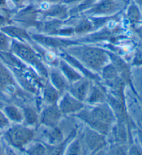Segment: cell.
Instances as JSON below:
<instances>
[{
    "label": "cell",
    "mask_w": 142,
    "mask_h": 155,
    "mask_svg": "<svg viewBox=\"0 0 142 155\" xmlns=\"http://www.w3.org/2000/svg\"><path fill=\"white\" fill-rule=\"evenodd\" d=\"M83 142L81 143L79 138H74L67 145L65 154H81L83 150Z\"/></svg>",
    "instance_id": "cell-19"
},
{
    "label": "cell",
    "mask_w": 142,
    "mask_h": 155,
    "mask_svg": "<svg viewBox=\"0 0 142 155\" xmlns=\"http://www.w3.org/2000/svg\"><path fill=\"white\" fill-rule=\"evenodd\" d=\"M76 116L87 124L90 128L108 136L116 120L115 115L108 103L95 104L91 109H85L76 114Z\"/></svg>",
    "instance_id": "cell-1"
},
{
    "label": "cell",
    "mask_w": 142,
    "mask_h": 155,
    "mask_svg": "<svg viewBox=\"0 0 142 155\" xmlns=\"http://www.w3.org/2000/svg\"><path fill=\"white\" fill-rule=\"evenodd\" d=\"M11 49L13 52L19 56L21 59L36 68L37 70L43 76H47L48 72L45 65L31 48L24 44L14 41L11 45Z\"/></svg>",
    "instance_id": "cell-4"
},
{
    "label": "cell",
    "mask_w": 142,
    "mask_h": 155,
    "mask_svg": "<svg viewBox=\"0 0 142 155\" xmlns=\"http://www.w3.org/2000/svg\"><path fill=\"white\" fill-rule=\"evenodd\" d=\"M37 1L46 2H56L59 1V0H37Z\"/></svg>",
    "instance_id": "cell-30"
},
{
    "label": "cell",
    "mask_w": 142,
    "mask_h": 155,
    "mask_svg": "<svg viewBox=\"0 0 142 155\" xmlns=\"http://www.w3.org/2000/svg\"><path fill=\"white\" fill-rule=\"evenodd\" d=\"M137 135H138V138L139 140V143H140L141 147H142V127L140 126L138 128V131H137Z\"/></svg>",
    "instance_id": "cell-29"
},
{
    "label": "cell",
    "mask_w": 142,
    "mask_h": 155,
    "mask_svg": "<svg viewBox=\"0 0 142 155\" xmlns=\"http://www.w3.org/2000/svg\"><path fill=\"white\" fill-rule=\"evenodd\" d=\"M91 86L92 85L89 78L83 77L73 83L69 84L67 91L76 99L81 102H84L87 99Z\"/></svg>",
    "instance_id": "cell-8"
},
{
    "label": "cell",
    "mask_w": 142,
    "mask_h": 155,
    "mask_svg": "<svg viewBox=\"0 0 142 155\" xmlns=\"http://www.w3.org/2000/svg\"><path fill=\"white\" fill-rule=\"evenodd\" d=\"M59 95L60 93L57 89L51 84L50 81L49 82L44 89L43 93L44 100L47 105L57 104L59 100Z\"/></svg>",
    "instance_id": "cell-12"
},
{
    "label": "cell",
    "mask_w": 142,
    "mask_h": 155,
    "mask_svg": "<svg viewBox=\"0 0 142 155\" xmlns=\"http://www.w3.org/2000/svg\"><path fill=\"white\" fill-rule=\"evenodd\" d=\"M107 95L103 90L98 86H92L86 99V102L90 104H99L105 102Z\"/></svg>",
    "instance_id": "cell-10"
},
{
    "label": "cell",
    "mask_w": 142,
    "mask_h": 155,
    "mask_svg": "<svg viewBox=\"0 0 142 155\" xmlns=\"http://www.w3.org/2000/svg\"><path fill=\"white\" fill-rule=\"evenodd\" d=\"M77 1H80V0H67L68 2H77Z\"/></svg>",
    "instance_id": "cell-32"
},
{
    "label": "cell",
    "mask_w": 142,
    "mask_h": 155,
    "mask_svg": "<svg viewBox=\"0 0 142 155\" xmlns=\"http://www.w3.org/2000/svg\"><path fill=\"white\" fill-rule=\"evenodd\" d=\"M34 131L26 125L17 123L6 131V138L14 147L23 149L29 145L34 138Z\"/></svg>",
    "instance_id": "cell-3"
},
{
    "label": "cell",
    "mask_w": 142,
    "mask_h": 155,
    "mask_svg": "<svg viewBox=\"0 0 142 155\" xmlns=\"http://www.w3.org/2000/svg\"><path fill=\"white\" fill-rule=\"evenodd\" d=\"M24 123L27 126H34L38 123V116L36 111L31 107H25L23 110Z\"/></svg>",
    "instance_id": "cell-16"
},
{
    "label": "cell",
    "mask_w": 142,
    "mask_h": 155,
    "mask_svg": "<svg viewBox=\"0 0 142 155\" xmlns=\"http://www.w3.org/2000/svg\"><path fill=\"white\" fill-rule=\"evenodd\" d=\"M137 2H138V3L139 4H141V5L142 6V0H137Z\"/></svg>",
    "instance_id": "cell-33"
},
{
    "label": "cell",
    "mask_w": 142,
    "mask_h": 155,
    "mask_svg": "<svg viewBox=\"0 0 142 155\" xmlns=\"http://www.w3.org/2000/svg\"><path fill=\"white\" fill-rule=\"evenodd\" d=\"M10 48V41L8 38L4 33L0 32V50L6 51Z\"/></svg>",
    "instance_id": "cell-23"
},
{
    "label": "cell",
    "mask_w": 142,
    "mask_h": 155,
    "mask_svg": "<svg viewBox=\"0 0 142 155\" xmlns=\"http://www.w3.org/2000/svg\"><path fill=\"white\" fill-rule=\"evenodd\" d=\"M46 14L53 17L63 18L64 16H66V8L62 6H55L49 9Z\"/></svg>",
    "instance_id": "cell-22"
},
{
    "label": "cell",
    "mask_w": 142,
    "mask_h": 155,
    "mask_svg": "<svg viewBox=\"0 0 142 155\" xmlns=\"http://www.w3.org/2000/svg\"><path fill=\"white\" fill-rule=\"evenodd\" d=\"M2 31L6 34L17 38H29L27 33L24 29L16 27H6L2 28Z\"/></svg>",
    "instance_id": "cell-17"
},
{
    "label": "cell",
    "mask_w": 142,
    "mask_h": 155,
    "mask_svg": "<svg viewBox=\"0 0 142 155\" xmlns=\"http://www.w3.org/2000/svg\"><path fill=\"white\" fill-rule=\"evenodd\" d=\"M49 75L51 84L57 89L60 93H62L68 90L69 82L60 69H52Z\"/></svg>",
    "instance_id": "cell-9"
},
{
    "label": "cell",
    "mask_w": 142,
    "mask_h": 155,
    "mask_svg": "<svg viewBox=\"0 0 142 155\" xmlns=\"http://www.w3.org/2000/svg\"><path fill=\"white\" fill-rule=\"evenodd\" d=\"M46 127L48 128V130L45 131L44 135L48 140V145H55L63 141L64 137L62 133L56 127Z\"/></svg>",
    "instance_id": "cell-13"
},
{
    "label": "cell",
    "mask_w": 142,
    "mask_h": 155,
    "mask_svg": "<svg viewBox=\"0 0 142 155\" xmlns=\"http://www.w3.org/2000/svg\"><path fill=\"white\" fill-rule=\"evenodd\" d=\"M71 51L76 59L94 71L101 70L110 61L108 53L96 48L84 46L72 49Z\"/></svg>",
    "instance_id": "cell-2"
},
{
    "label": "cell",
    "mask_w": 142,
    "mask_h": 155,
    "mask_svg": "<svg viewBox=\"0 0 142 155\" xmlns=\"http://www.w3.org/2000/svg\"><path fill=\"white\" fill-rule=\"evenodd\" d=\"M59 65L60 70H61L62 74L65 75V77L68 80L69 84L73 83V82L83 78L82 74H80L76 71V70L74 69V67H72L71 65L69 64L67 61H60Z\"/></svg>",
    "instance_id": "cell-11"
},
{
    "label": "cell",
    "mask_w": 142,
    "mask_h": 155,
    "mask_svg": "<svg viewBox=\"0 0 142 155\" xmlns=\"http://www.w3.org/2000/svg\"><path fill=\"white\" fill-rule=\"evenodd\" d=\"M134 65L142 64V51H139L133 60Z\"/></svg>",
    "instance_id": "cell-28"
},
{
    "label": "cell",
    "mask_w": 142,
    "mask_h": 155,
    "mask_svg": "<svg viewBox=\"0 0 142 155\" xmlns=\"http://www.w3.org/2000/svg\"><path fill=\"white\" fill-rule=\"evenodd\" d=\"M106 137V136L88 127L83 134V143L87 151L91 152L92 154H94L106 146L107 140Z\"/></svg>",
    "instance_id": "cell-5"
},
{
    "label": "cell",
    "mask_w": 142,
    "mask_h": 155,
    "mask_svg": "<svg viewBox=\"0 0 142 155\" xmlns=\"http://www.w3.org/2000/svg\"><path fill=\"white\" fill-rule=\"evenodd\" d=\"M34 39L39 42V43L45 44L46 45L51 47H54V48L65 45H67L69 43L67 41L64 42L62 40H58L57 38H52L40 36H34Z\"/></svg>",
    "instance_id": "cell-18"
},
{
    "label": "cell",
    "mask_w": 142,
    "mask_h": 155,
    "mask_svg": "<svg viewBox=\"0 0 142 155\" xmlns=\"http://www.w3.org/2000/svg\"><path fill=\"white\" fill-rule=\"evenodd\" d=\"M62 114L57 104H49L43 109L39 118L40 123L48 127H54L61 120Z\"/></svg>",
    "instance_id": "cell-7"
},
{
    "label": "cell",
    "mask_w": 142,
    "mask_h": 155,
    "mask_svg": "<svg viewBox=\"0 0 142 155\" xmlns=\"http://www.w3.org/2000/svg\"><path fill=\"white\" fill-rule=\"evenodd\" d=\"M27 153L29 154H46L47 147L43 143L39 142L34 143L27 150Z\"/></svg>",
    "instance_id": "cell-21"
},
{
    "label": "cell",
    "mask_w": 142,
    "mask_h": 155,
    "mask_svg": "<svg viewBox=\"0 0 142 155\" xmlns=\"http://www.w3.org/2000/svg\"><path fill=\"white\" fill-rule=\"evenodd\" d=\"M4 113L9 120L15 122L16 123H21L24 120L23 112L14 106H7L4 108Z\"/></svg>",
    "instance_id": "cell-15"
},
{
    "label": "cell",
    "mask_w": 142,
    "mask_h": 155,
    "mask_svg": "<svg viewBox=\"0 0 142 155\" xmlns=\"http://www.w3.org/2000/svg\"><path fill=\"white\" fill-rule=\"evenodd\" d=\"M139 12L136 7H130L128 10V18L131 22H137L139 19Z\"/></svg>",
    "instance_id": "cell-25"
},
{
    "label": "cell",
    "mask_w": 142,
    "mask_h": 155,
    "mask_svg": "<svg viewBox=\"0 0 142 155\" xmlns=\"http://www.w3.org/2000/svg\"><path fill=\"white\" fill-rule=\"evenodd\" d=\"M57 105L62 116L76 114L85 107L83 102L76 99L69 92L65 93L63 96L58 100Z\"/></svg>",
    "instance_id": "cell-6"
},
{
    "label": "cell",
    "mask_w": 142,
    "mask_h": 155,
    "mask_svg": "<svg viewBox=\"0 0 142 155\" xmlns=\"http://www.w3.org/2000/svg\"><path fill=\"white\" fill-rule=\"evenodd\" d=\"M9 126V120L6 115L0 111V129L3 130Z\"/></svg>",
    "instance_id": "cell-26"
},
{
    "label": "cell",
    "mask_w": 142,
    "mask_h": 155,
    "mask_svg": "<svg viewBox=\"0 0 142 155\" xmlns=\"http://www.w3.org/2000/svg\"><path fill=\"white\" fill-rule=\"evenodd\" d=\"M116 4L113 0H102L93 8L92 12L97 14H107L115 11Z\"/></svg>",
    "instance_id": "cell-14"
},
{
    "label": "cell",
    "mask_w": 142,
    "mask_h": 155,
    "mask_svg": "<svg viewBox=\"0 0 142 155\" xmlns=\"http://www.w3.org/2000/svg\"><path fill=\"white\" fill-rule=\"evenodd\" d=\"M129 154H142V147L141 145L134 144L132 145L128 150Z\"/></svg>",
    "instance_id": "cell-27"
},
{
    "label": "cell",
    "mask_w": 142,
    "mask_h": 155,
    "mask_svg": "<svg viewBox=\"0 0 142 155\" xmlns=\"http://www.w3.org/2000/svg\"><path fill=\"white\" fill-rule=\"evenodd\" d=\"M92 28V25L87 20H83L76 28V31L78 33L88 31Z\"/></svg>",
    "instance_id": "cell-24"
},
{
    "label": "cell",
    "mask_w": 142,
    "mask_h": 155,
    "mask_svg": "<svg viewBox=\"0 0 142 155\" xmlns=\"http://www.w3.org/2000/svg\"><path fill=\"white\" fill-rule=\"evenodd\" d=\"M13 84V79L9 72L4 67L0 66V88H6Z\"/></svg>",
    "instance_id": "cell-20"
},
{
    "label": "cell",
    "mask_w": 142,
    "mask_h": 155,
    "mask_svg": "<svg viewBox=\"0 0 142 155\" xmlns=\"http://www.w3.org/2000/svg\"><path fill=\"white\" fill-rule=\"evenodd\" d=\"M14 2H15L16 4H22V2H23V1H24V0H13Z\"/></svg>",
    "instance_id": "cell-31"
}]
</instances>
